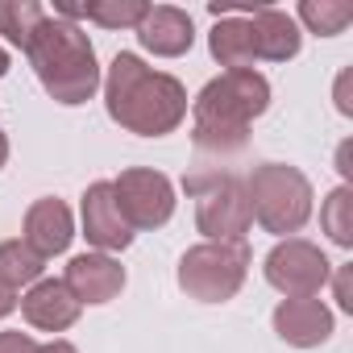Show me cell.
I'll list each match as a JSON object with an SVG mask.
<instances>
[{
  "mask_svg": "<svg viewBox=\"0 0 353 353\" xmlns=\"http://www.w3.org/2000/svg\"><path fill=\"white\" fill-rule=\"evenodd\" d=\"M26 59H30V67H34L42 92H46L54 104H67V108L88 104V100L100 92V83H104L92 38H88L75 21H63V17H54V13H50V17L38 26V34L30 38Z\"/></svg>",
  "mask_w": 353,
  "mask_h": 353,
  "instance_id": "obj_3",
  "label": "cell"
},
{
  "mask_svg": "<svg viewBox=\"0 0 353 353\" xmlns=\"http://www.w3.org/2000/svg\"><path fill=\"white\" fill-rule=\"evenodd\" d=\"M262 274H266V283L283 299H307V295H320L328 287L332 262L324 258V250L316 241H307V237H283L266 254Z\"/></svg>",
  "mask_w": 353,
  "mask_h": 353,
  "instance_id": "obj_7",
  "label": "cell"
},
{
  "mask_svg": "<svg viewBox=\"0 0 353 353\" xmlns=\"http://www.w3.org/2000/svg\"><path fill=\"white\" fill-rule=\"evenodd\" d=\"M112 196L129 221V229H162L170 216H174V183L166 179L162 170H150V166H129L112 179Z\"/></svg>",
  "mask_w": 353,
  "mask_h": 353,
  "instance_id": "obj_8",
  "label": "cell"
},
{
  "mask_svg": "<svg viewBox=\"0 0 353 353\" xmlns=\"http://www.w3.org/2000/svg\"><path fill=\"white\" fill-rule=\"evenodd\" d=\"M245 26H250V38H254V59H262V63H291L303 46V30L295 26V17L287 9L254 5Z\"/></svg>",
  "mask_w": 353,
  "mask_h": 353,
  "instance_id": "obj_13",
  "label": "cell"
},
{
  "mask_svg": "<svg viewBox=\"0 0 353 353\" xmlns=\"http://www.w3.org/2000/svg\"><path fill=\"white\" fill-rule=\"evenodd\" d=\"M79 221H83V237L92 250L100 254H121L133 245V229L112 196V179H100L83 192V204H79Z\"/></svg>",
  "mask_w": 353,
  "mask_h": 353,
  "instance_id": "obj_9",
  "label": "cell"
},
{
  "mask_svg": "<svg viewBox=\"0 0 353 353\" xmlns=\"http://www.w3.org/2000/svg\"><path fill=\"white\" fill-rule=\"evenodd\" d=\"M245 200H250V216L254 225H262L274 237H295L307 221H312V179L299 166L287 162H262L250 170L245 179Z\"/></svg>",
  "mask_w": 353,
  "mask_h": 353,
  "instance_id": "obj_4",
  "label": "cell"
},
{
  "mask_svg": "<svg viewBox=\"0 0 353 353\" xmlns=\"http://www.w3.org/2000/svg\"><path fill=\"white\" fill-rule=\"evenodd\" d=\"M291 17H295V26H307V34H316V38H336L353 21V9L336 5V0H303Z\"/></svg>",
  "mask_w": 353,
  "mask_h": 353,
  "instance_id": "obj_21",
  "label": "cell"
},
{
  "mask_svg": "<svg viewBox=\"0 0 353 353\" xmlns=\"http://www.w3.org/2000/svg\"><path fill=\"white\" fill-rule=\"evenodd\" d=\"M349 154H353V141H341V150H336V170H341V183H345V188L353 183V166H349Z\"/></svg>",
  "mask_w": 353,
  "mask_h": 353,
  "instance_id": "obj_25",
  "label": "cell"
},
{
  "mask_svg": "<svg viewBox=\"0 0 353 353\" xmlns=\"http://www.w3.org/2000/svg\"><path fill=\"white\" fill-rule=\"evenodd\" d=\"M183 192L196 200V229L208 241H245V233L254 229L245 179H237V174L200 170L183 179Z\"/></svg>",
  "mask_w": 353,
  "mask_h": 353,
  "instance_id": "obj_6",
  "label": "cell"
},
{
  "mask_svg": "<svg viewBox=\"0 0 353 353\" xmlns=\"http://www.w3.org/2000/svg\"><path fill=\"white\" fill-rule=\"evenodd\" d=\"M17 303H21V299H17V291L0 283V320H5V316H13V312H17Z\"/></svg>",
  "mask_w": 353,
  "mask_h": 353,
  "instance_id": "obj_26",
  "label": "cell"
},
{
  "mask_svg": "<svg viewBox=\"0 0 353 353\" xmlns=\"http://www.w3.org/2000/svg\"><path fill=\"white\" fill-rule=\"evenodd\" d=\"M320 229L328 233L332 245L353 250V188H332L320 204Z\"/></svg>",
  "mask_w": 353,
  "mask_h": 353,
  "instance_id": "obj_20",
  "label": "cell"
},
{
  "mask_svg": "<svg viewBox=\"0 0 353 353\" xmlns=\"http://www.w3.org/2000/svg\"><path fill=\"white\" fill-rule=\"evenodd\" d=\"M137 42L141 50H150L154 59H183L196 42V21L188 9L174 5H150V13L137 26Z\"/></svg>",
  "mask_w": 353,
  "mask_h": 353,
  "instance_id": "obj_12",
  "label": "cell"
},
{
  "mask_svg": "<svg viewBox=\"0 0 353 353\" xmlns=\"http://www.w3.org/2000/svg\"><path fill=\"white\" fill-rule=\"evenodd\" d=\"M188 108L196 145L208 154H233L250 141V125L270 108V79L262 71H221Z\"/></svg>",
  "mask_w": 353,
  "mask_h": 353,
  "instance_id": "obj_2",
  "label": "cell"
},
{
  "mask_svg": "<svg viewBox=\"0 0 353 353\" xmlns=\"http://www.w3.org/2000/svg\"><path fill=\"white\" fill-rule=\"evenodd\" d=\"M42 270H46V258H38L21 237L0 241V283H5V287H13V291L34 287L38 279H46Z\"/></svg>",
  "mask_w": 353,
  "mask_h": 353,
  "instance_id": "obj_18",
  "label": "cell"
},
{
  "mask_svg": "<svg viewBox=\"0 0 353 353\" xmlns=\"http://www.w3.org/2000/svg\"><path fill=\"white\" fill-rule=\"evenodd\" d=\"M279 341H287L291 349H316L324 345L332 332H336V316L332 307L320 299V295H307V299H283L270 316Z\"/></svg>",
  "mask_w": 353,
  "mask_h": 353,
  "instance_id": "obj_11",
  "label": "cell"
},
{
  "mask_svg": "<svg viewBox=\"0 0 353 353\" xmlns=\"http://www.w3.org/2000/svg\"><path fill=\"white\" fill-rule=\"evenodd\" d=\"M208 50L225 71H254V38L245 17H221L208 34Z\"/></svg>",
  "mask_w": 353,
  "mask_h": 353,
  "instance_id": "obj_17",
  "label": "cell"
},
{
  "mask_svg": "<svg viewBox=\"0 0 353 353\" xmlns=\"http://www.w3.org/2000/svg\"><path fill=\"white\" fill-rule=\"evenodd\" d=\"M349 83H353V67H345L341 75H336V112L341 117H353V100H349Z\"/></svg>",
  "mask_w": 353,
  "mask_h": 353,
  "instance_id": "obj_24",
  "label": "cell"
},
{
  "mask_svg": "<svg viewBox=\"0 0 353 353\" xmlns=\"http://www.w3.org/2000/svg\"><path fill=\"white\" fill-rule=\"evenodd\" d=\"M71 237H75V216H71V208H67L63 200H54V196H42V200H34V204H30L21 241H26V245H30L38 258L67 254Z\"/></svg>",
  "mask_w": 353,
  "mask_h": 353,
  "instance_id": "obj_15",
  "label": "cell"
},
{
  "mask_svg": "<svg viewBox=\"0 0 353 353\" xmlns=\"http://www.w3.org/2000/svg\"><path fill=\"white\" fill-rule=\"evenodd\" d=\"M150 13L145 0H88V5H54V17L63 21H92L100 30H137Z\"/></svg>",
  "mask_w": 353,
  "mask_h": 353,
  "instance_id": "obj_16",
  "label": "cell"
},
{
  "mask_svg": "<svg viewBox=\"0 0 353 353\" xmlns=\"http://www.w3.org/2000/svg\"><path fill=\"white\" fill-rule=\"evenodd\" d=\"M250 262H254V254L245 241H200L179 258L174 279L200 303H229L245 287Z\"/></svg>",
  "mask_w": 353,
  "mask_h": 353,
  "instance_id": "obj_5",
  "label": "cell"
},
{
  "mask_svg": "<svg viewBox=\"0 0 353 353\" xmlns=\"http://www.w3.org/2000/svg\"><path fill=\"white\" fill-rule=\"evenodd\" d=\"M100 88H104L108 121L121 125L125 133L166 137L188 121V88L166 71L145 67L129 50H121L108 63V75H104Z\"/></svg>",
  "mask_w": 353,
  "mask_h": 353,
  "instance_id": "obj_1",
  "label": "cell"
},
{
  "mask_svg": "<svg viewBox=\"0 0 353 353\" xmlns=\"http://www.w3.org/2000/svg\"><path fill=\"white\" fill-rule=\"evenodd\" d=\"M42 353H79V349H75L71 341H63V336H54L50 345H42Z\"/></svg>",
  "mask_w": 353,
  "mask_h": 353,
  "instance_id": "obj_27",
  "label": "cell"
},
{
  "mask_svg": "<svg viewBox=\"0 0 353 353\" xmlns=\"http://www.w3.org/2000/svg\"><path fill=\"white\" fill-rule=\"evenodd\" d=\"M5 162H9V137H5V129H0V170H5Z\"/></svg>",
  "mask_w": 353,
  "mask_h": 353,
  "instance_id": "obj_28",
  "label": "cell"
},
{
  "mask_svg": "<svg viewBox=\"0 0 353 353\" xmlns=\"http://www.w3.org/2000/svg\"><path fill=\"white\" fill-rule=\"evenodd\" d=\"M328 283H332L336 307H341V312H353V266H332Z\"/></svg>",
  "mask_w": 353,
  "mask_h": 353,
  "instance_id": "obj_22",
  "label": "cell"
},
{
  "mask_svg": "<svg viewBox=\"0 0 353 353\" xmlns=\"http://www.w3.org/2000/svg\"><path fill=\"white\" fill-rule=\"evenodd\" d=\"M46 5H38V0H0V34L9 38V46H17L26 54L30 38L38 34V26L46 21Z\"/></svg>",
  "mask_w": 353,
  "mask_h": 353,
  "instance_id": "obj_19",
  "label": "cell"
},
{
  "mask_svg": "<svg viewBox=\"0 0 353 353\" xmlns=\"http://www.w3.org/2000/svg\"><path fill=\"white\" fill-rule=\"evenodd\" d=\"M17 307H21L26 324L38 328V332H67L83 312V303L67 291L63 279H38L34 287H26Z\"/></svg>",
  "mask_w": 353,
  "mask_h": 353,
  "instance_id": "obj_14",
  "label": "cell"
},
{
  "mask_svg": "<svg viewBox=\"0 0 353 353\" xmlns=\"http://www.w3.org/2000/svg\"><path fill=\"white\" fill-rule=\"evenodd\" d=\"M125 279H129L125 266H121L112 254H100V250L75 254V258L67 262V274H63L67 291H71L79 303H92V307L112 303V299L125 291Z\"/></svg>",
  "mask_w": 353,
  "mask_h": 353,
  "instance_id": "obj_10",
  "label": "cell"
},
{
  "mask_svg": "<svg viewBox=\"0 0 353 353\" xmlns=\"http://www.w3.org/2000/svg\"><path fill=\"white\" fill-rule=\"evenodd\" d=\"M5 75H9V50L0 46V79H5Z\"/></svg>",
  "mask_w": 353,
  "mask_h": 353,
  "instance_id": "obj_29",
  "label": "cell"
},
{
  "mask_svg": "<svg viewBox=\"0 0 353 353\" xmlns=\"http://www.w3.org/2000/svg\"><path fill=\"white\" fill-rule=\"evenodd\" d=\"M0 353H42L30 332H0Z\"/></svg>",
  "mask_w": 353,
  "mask_h": 353,
  "instance_id": "obj_23",
  "label": "cell"
}]
</instances>
